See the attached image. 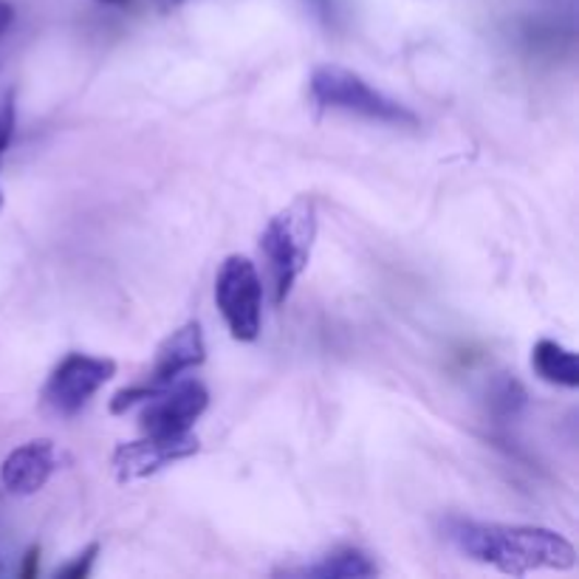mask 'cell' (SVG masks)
Here are the masks:
<instances>
[{"label": "cell", "instance_id": "cell-1", "mask_svg": "<svg viewBox=\"0 0 579 579\" xmlns=\"http://www.w3.org/2000/svg\"><path fill=\"white\" fill-rule=\"evenodd\" d=\"M447 537L463 557L511 577H525L532 571H571L577 566L574 545L559 532L540 525L450 520Z\"/></svg>", "mask_w": 579, "mask_h": 579}, {"label": "cell", "instance_id": "cell-2", "mask_svg": "<svg viewBox=\"0 0 579 579\" xmlns=\"http://www.w3.org/2000/svg\"><path fill=\"white\" fill-rule=\"evenodd\" d=\"M314 238H317V204L308 196H300L286 210H280L274 218H269L267 229L260 232V252L269 263L274 306L288 300L297 277L306 272Z\"/></svg>", "mask_w": 579, "mask_h": 579}, {"label": "cell", "instance_id": "cell-3", "mask_svg": "<svg viewBox=\"0 0 579 579\" xmlns=\"http://www.w3.org/2000/svg\"><path fill=\"white\" fill-rule=\"evenodd\" d=\"M308 91L314 103L326 110H342L390 128H418V116L407 105L395 103L342 66H317L308 80Z\"/></svg>", "mask_w": 579, "mask_h": 579}, {"label": "cell", "instance_id": "cell-4", "mask_svg": "<svg viewBox=\"0 0 579 579\" xmlns=\"http://www.w3.org/2000/svg\"><path fill=\"white\" fill-rule=\"evenodd\" d=\"M215 303L232 340L255 342L263 314V283L258 267L244 255H229L215 277Z\"/></svg>", "mask_w": 579, "mask_h": 579}, {"label": "cell", "instance_id": "cell-5", "mask_svg": "<svg viewBox=\"0 0 579 579\" xmlns=\"http://www.w3.org/2000/svg\"><path fill=\"white\" fill-rule=\"evenodd\" d=\"M116 376V362L105 356L88 354H69L51 370L46 388H43V402L51 413L69 418L76 416L91 395L99 393V388Z\"/></svg>", "mask_w": 579, "mask_h": 579}, {"label": "cell", "instance_id": "cell-6", "mask_svg": "<svg viewBox=\"0 0 579 579\" xmlns=\"http://www.w3.org/2000/svg\"><path fill=\"white\" fill-rule=\"evenodd\" d=\"M142 404L139 427L144 436H178V433H190L192 424L201 418L210 404V393L198 379L178 376L176 382L153 390L151 399Z\"/></svg>", "mask_w": 579, "mask_h": 579}, {"label": "cell", "instance_id": "cell-7", "mask_svg": "<svg viewBox=\"0 0 579 579\" xmlns=\"http://www.w3.org/2000/svg\"><path fill=\"white\" fill-rule=\"evenodd\" d=\"M201 450V444L192 433H178V436H144L142 441L119 444L114 452V472L122 484L130 481H142L164 466H170L176 461L192 458Z\"/></svg>", "mask_w": 579, "mask_h": 579}, {"label": "cell", "instance_id": "cell-8", "mask_svg": "<svg viewBox=\"0 0 579 579\" xmlns=\"http://www.w3.org/2000/svg\"><path fill=\"white\" fill-rule=\"evenodd\" d=\"M55 444L48 438H37V441L23 444V447H17V450H12L3 458V463H0V484H3L9 495L28 498V495H37L48 484V477L55 475Z\"/></svg>", "mask_w": 579, "mask_h": 579}, {"label": "cell", "instance_id": "cell-9", "mask_svg": "<svg viewBox=\"0 0 579 579\" xmlns=\"http://www.w3.org/2000/svg\"><path fill=\"white\" fill-rule=\"evenodd\" d=\"M204 331H201V326H198L196 320L185 322V326L173 331V334L162 342V347H158L147 385H151V388H162V385L176 382L178 376H185L187 370L204 365Z\"/></svg>", "mask_w": 579, "mask_h": 579}, {"label": "cell", "instance_id": "cell-10", "mask_svg": "<svg viewBox=\"0 0 579 579\" xmlns=\"http://www.w3.org/2000/svg\"><path fill=\"white\" fill-rule=\"evenodd\" d=\"M532 368L548 385L559 388H579V362L574 351L554 340H540L532 351Z\"/></svg>", "mask_w": 579, "mask_h": 579}, {"label": "cell", "instance_id": "cell-11", "mask_svg": "<svg viewBox=\"0 0 579 579\" xmlns=\"http://www.w3.org/2000/svg\"><path fill=\"white\" fill-rule=\"evenodd\" d=\"M303 577H317V579H362V577H376V566L370 563V557L359 548H340V552L328 554L320 563L303 568Z\"/></svg>", "mask_w": 579, "mask_h": 579}, {"label": "cell", "instance_id": "cell-12", "mask_svg": "<svg viewBox=\"0 0 579 579\" xmlns=\"http://www.w3.org/2000/svg\"><path fill=\"white\" fill-rule=\"evenodd\" d=\"M489 407L495 416L500 418H515L520 410L525 407V390L518 379L511 376H504L498 382L492 385L489 390Z\"/></svg>", "mask_w": 579, "mask_h": 579}, {"label": "cell", "instance_id": "cell-13", "mask_svg": "<svg viewBox=\"0 0 579 579\" xmlns=\"http://www.w3.org/2000/svg\"><path fill=\"white\" fill-rule=\"evenodd\" d=\"M14 103H17L14 88L0 91V158H3V153L9 151V144H12L14 139V122H17V108H14Z\"/></svg>", "mask_w": 579, "mask_h": 579}, {"label": "cell", "instance_id": "cell-14", "mask_svg": "<svg viewBox=\"0 0 579 579\" xmlns=\"http://www.w3.org/2000/svg\"><path fill=\"white\" fill-rule=\"evenodd\" d=\"M96 554H99V543H91L88 548H85V552L76 554V557L71 559L69 566L57 568V577H62V579H85L91 574V568H94Z\"/></svg>", "mask_w": 579, "mask_h": 579}, {"label": "cell", "instance_id": "cell-15", "mask_svg": "<svg viewBox=\"0 0 579 579\" xmlns=\"http://www.w3.org/2000/svg\"><path fill=\"white\" fill-rule=\"evenodd\" d=\"M37 566H40V545H32V548L26 552V559H23L21 577L32 579L37 574Z\"/></svg>", "mask_w": 579, "mask_h": 579}, {"label": "cell", "instance_id": "cell-16", "mask_svg": "<svg viewBox=\"0 0 579 579\" xmlns=\"http://www.w3.org/2000/svg\"><path fill=\"white\" fill-rule=\"evenodd\" d=\"M14 23V7L9 0H0V37L7 35Z\"/></svg>", "mask_w": 579, "mask_h": 579}, {"label": "cell", "instance_id": "cell-17", "mask_svg": "<svg viewBox=\"0 0 579 579\" xmlns=\"http://www.w3.org/2000/svg\"><path fill=\"white\" fill-rule=\"evenodd\" d=\"M103 3H119V7H122V3H128V0H103Z\"/></svg>", "mask_w": 579, "mask_h": 579}, {"label": "cell", "instance_id": "cell-18", "mask_svg": "<svg viewBox=\"0 0 579 579\" xmlns=\"http://www.w3.org/2000/svg\"><path fill=\"white\" fill-rule=\"evenodd\" d=\"M0 210H3V190H0Z\"/></svg>", "mask_w": 579, "mask_h": 579}]
</instances>
